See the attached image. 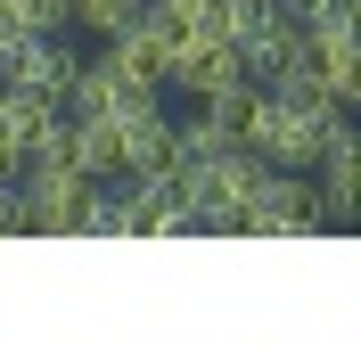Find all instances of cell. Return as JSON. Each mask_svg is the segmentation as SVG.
I'll return each instance as SVG.
<instances>
[{
  "mask_svg": "<svg viewBox=\"0 0 361 361\" xmlns=\"http://www.w3.org/2000/svg\"><path fill=\"white\" fill-rule=\"evenodd\" d=\"M329 123H337V107H320V99L255 90V115H247V132H238V148H247L255 164H279V173H312Z\"/></svg>",
  "mask_w": 361,
  "mask_h": 361,
  "instance_id": "1",
  "label": "cell"
},
{
  "mask_svg": "<svg viewBox=\"0 0 361 361\" xmlns=\"http://www.w3.org/2000/svg\"><path fill=\"white\" fill-rule=\"evenodd\" d=\"M255 180H263V164L247 157V148H230V157H205V164H180V189H189V222L197 230H238V214H247Z\"/></svg>",
  "mask_w": 361,
  "mask_h": 361,
  "instance_id": "2",
  "label": "cell"
},
{
  "mask_svg": "<svg viewBox=\"0 0 361 361\" xmlns=\"http://www.w3.org/2000/svg\"><path fill=\"white\" fill-rule=\"evenodd\" d=\"M74 74H82V49H74L66 33H33V42H17L0 58V90H17L33 107H66Z\"/></svg>",
  "mask_w": 361,
  "mask_h": 361,
  "instance_id": "3",
  "label": "cell"
},
{
  "mask_svg": "<svg viewBox=\"0 0 361 361\" xmlns=\"http://www.w3.org/2000/svg\"><path fill=\"white\" fill-rule=\"evenodd\" d=\"M320 222H329V214H320V189L304 173H279V164H263L247 214H238V230H255V238H304V230H320Z\"/></svg>",
  "mask_w": 361,
  "mask_h": 361,
  "instance_id": "4",
  "label": "cell"
},
{
  "mask_svg": "<svg viewBox=\"0 0 361 361\" xmlns=\"http://www.w3.org/2000/svg\"><path fill=\"white\" fill-rule=\"evenodd\" d=\"M82 197H90V180L74 173V164H25V189H17V230L66 238V230H82Z\"/></svg>",
  "mask_w": 361,
  "mask_h": 361,
  "instance_id": "5",
  "label": "cell"
},
{
  "mask_svg": "<svg viewBox=\"0 0 361 361\" xmlns=\"http://www.w3.org/2000/svg\"><path fill=\"white\" fill-rule=\"evenodd\" d=\"M66 107H74V115H107V123H123V115L157 107V82L123 74L107 49H99V58H82V74H74V90H66Z\"/></svg>",
  "mask_w": 361,
  "mask_h": 361,
  "instance_id": "6",
  "label": "cell"
},
{
  "mask_svg": "<svg viewBox=\"0 0 361 361\" xmlns=\"http://www.w3.org/2000/svg\"><path fill=\"white\" fill-rule=\"evenodd\" d=\"M238 74H247V66H238L230 42H180L173 58H164V82H173L180 99H222Z\"/></svg>",
  "mask_w": 361,
  "mask_h": 361,
  "instance_id": "7",
  "label": "cell"
},
{
  "mask_svg": "<svg viewBox=\"0 0 361 361\" xmlns=\"http://www.w3.org/2000/svg\"><path fill=\"white\" fill-rule=\"evenodd\" d=\"M304 58H312V74H320V99L345 115V107L361 99V49H353V25H337V33H312V42H304Z\"/></svg>",
  "mask_w": 361,
  "mask_h": 361,
  "instance_id": "8",
  "label": "cell"
},
{
  "mask_svg": "<svg viewBox=\"0 0 361 361\" xmlns=\"http://www.w3.org/2000/svg\"><path fill=\"white\" fill-rule=\"evenodd\" d=\"M353 157H361V140H353V123H329V140H320V214L329 222H353Z\"/></svg>",
  "mask_w": 361,
  "mask_h": 361,
  "instance_id": "9",
  "label": "cell"
},
{
  "mask_svg": "<svg viewBox=\"0 0 361 361\" xmlns=\"http://www.w3.org/2000/svg\"><path fill=\"white\" fill-rule=\"evenodd\" d=\"M304 42H312V33H304V25H295L288 8L271 0V8H263V25H255L247 42H238V66H247L255 82H263V74H279L288 58H304Z\"/></svg>",
  "mask_w": 361,
  "mask_h": 361,
  "instance_id": "10",
  "label": "cell"
},
{
  "mask_svg": "<svg viewBox=\"0 0 361 361\" xmlns=\"http://www.w3.org/2000/svg\"><path fill=\"white\" fill-rule=\"evenodd\" d=\"M66 164L82 180H107L115 173V123L107 115H66Z\"/></svg>",
  "mask_w": 361,
  "mask_h": 361,
  "instance_id": "11",
  "label": "cell"
},
{
  "mask_svg": "<svg viewBox=\"0 0 361 361\" xmlns=\"http://www.w3.org/2000/svg\"><path fill=\"white\" fill-rule=\"evenodd\" d=\"M42 115H58V107H33V99H17V90H0V173H8V180H17L25 157H33Z\"/></svg>",
  "mask_w": 361,
  "mask_h": 361,
  "instance_id": "12",
  "label": "cell"
},
{
  "mask_svg": "<svg viewBox=\"0 0 361 361\" xmlns=\"http://www.w3.org/2000/svg\"><path fill=\"white\" fill-rule=\"evenodd\" d=\"M82 230H99V238H123V230H140L132 189H107V180H90V197H82Z\"/></svg>",
  "mask_w": 361,
  "mask_h": 361,
  "instance_id": "13",
  "label": "cell"
},
{
  "mask_svg": "<svg viewBox=\"0 0 361 361\" xmlns=\"http://www.w3.org/2000/svg\"><path fill=\"white\" fill-rule=\"evenodd\" d=\"M0 17L17 25V42H33V33H66L74 8H66V0H0Z\"/></svg>",
  "mask_w": 361,
  "mask_h": 361,
  "instance_id": "14",
  "label": "cell"
},
{
  "mask_svg": "<svg viewBox=\"0 0 361 361\" xmlns=\"http://www.w3.org/2000/svg\"><path fill=\"white\" fill-rule=\"evenodd\" d=\"M0 230H17V180L0 173Z\"/></svg>",
  "mask_w": 361,
  "mask_h": 361,
  "instance_id": "15",
  "label": "cell"
}]
</instances>
